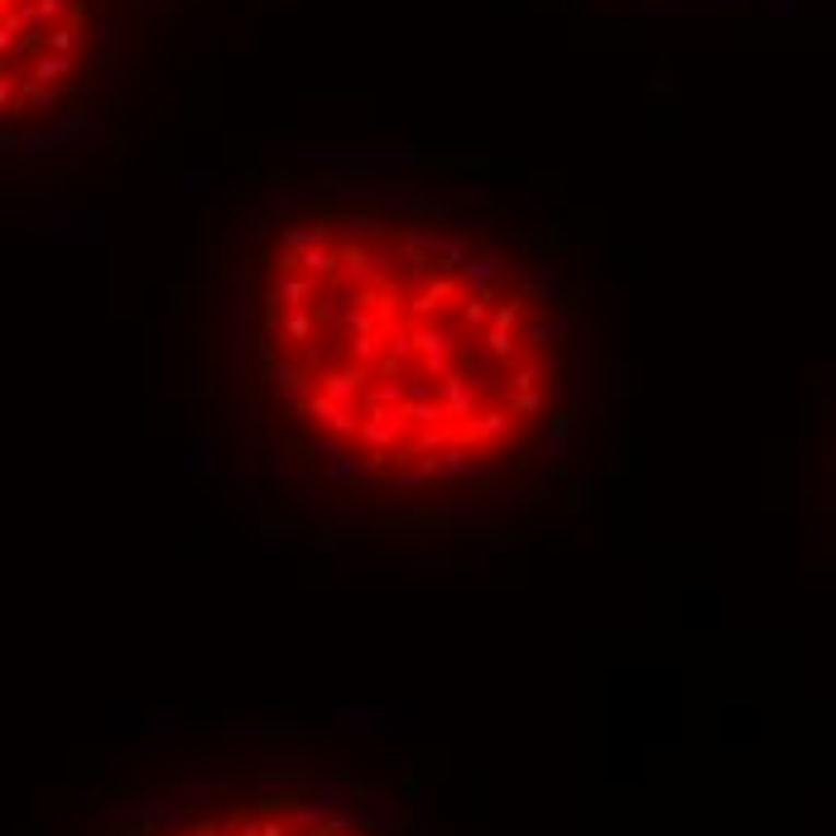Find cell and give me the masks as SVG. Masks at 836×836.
<instances>
[{
    "label": "cell",
    "mask_w": 836,
    "mask_h": 836,
    "mask_svg": "<svg viewBox=\"0 0 836 836\" xmlns=\"http://www.w3.org/2000/svg\"><path fill=\"white\" fill-rule=\"evenodd\" d=\"M106 24L96 0H0V160H44L96 136Z\"/></svg>",
    "instance_id": "3"
},
{
    "label": "cell",
    "mask_w": 836,
    "mask_h": 836,
    "mask_svg": "<svg viewBox=\"0 0 836 836\" xmlns=\"http://www.w3.org/2000/svg\"><path fill=\"white\" fill-rule=\"evenodd\" d=\"M202 342L236 481L279 529L510 525L587 428V294L505 192L313 164L250 202Z\"/></svg>",
    "instance_id": "1"
},
{
    "label": "cell",
    "mask_w": 836,
    "mask_h": 836,
    "mask_svg": "<svg viewBox=\"0 0 836 836\" xmlns=\"http://www.w3.org/2000/svg\"><path fill=\"white\" fill-rule=\"evenodd\" d=\"M102 836H419L385 784L274 755L130 789Z\"/></svg>",
    "instance_id": "2"
}]
</instances>
